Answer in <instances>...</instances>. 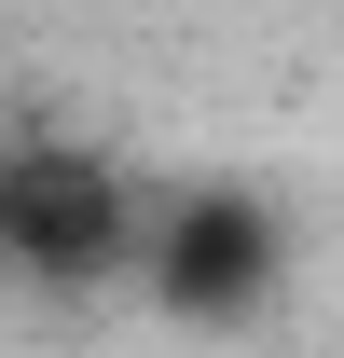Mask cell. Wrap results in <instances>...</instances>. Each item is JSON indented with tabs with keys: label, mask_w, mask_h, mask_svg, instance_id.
I'll use <instances>...</instances> for the list:
<instances>
[{
	"label": "cell",
	"mask_w": 344,
	"mask_h": 358,
	"mask_svg": "<svg viewBox=\"0 0 344 358\" xmlns=\"http://www.w3.org/2000/svg\"><path fill=\"white\" fill-rule=\"evenodd\" d=\"M152 193H138L124 152H96V138H0V275L28 289V303H96V289H124L152 262Z\"/></svg>",
	"instance_id": "obj_1"
},
{
	"label": "cell",
	"mask_w": 344,
	"mask_h": 358,
	"mask_svg": "<svg viewBox=\"0 0 344 358\" xmlns=\"http://www.w3.org/2000/svg\"><path fill=\"white\" fill-rule=\"evenodd\" d=\"M275 275H289V221H275L261 193H234V179H207V193H166L138 289L166 317H193V331H234V317L275 303Z\"/></svg>",
	"instance_id": "obj_2"
}]
</instances>
